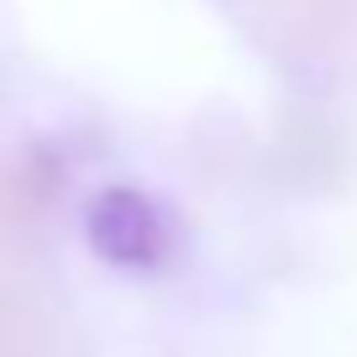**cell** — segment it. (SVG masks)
<instances>
[{
	"mask_svg": "<svg viewBox=\"0 0 357 357\" xmlns=\"http://www.w3.org/2000/svg\"><path fill=\"white\" fill-rule=\"evenodd\" d=\"M84 236H89V252L100 263L126 268V273H153L174 252V221H168V211L147 190H132V184H105L84 205Z\"/></svg>",
	"mask_w": 357,
	"mask_h": 357,
	"instance_id": "1",
	"label": "cell"
}]
</instances>
